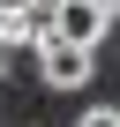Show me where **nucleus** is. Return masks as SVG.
<instances>
[{
  "label": "nucleus",
  "instance_id": "5",
  "mask_svg": "<svg viewBox=\"0 0 120 127\" xmlns=\"http://www.w3.org/2000/svg\"><path fill=\"white\" fill-rule=\"evenodd\" d=\"M75 127H120V105H83V120Z\"/></svg>",
  "mask_w": 120,
  "mask_h": 127
},
{
  "label": "nucleus",
  "instance_id": "2",
  "mask_svg": "<svg viewBox=\"0 0 120 127\" xmlns=\"http://www.w3.org/2000/svg\"><path fill=\"white\" fill-rule=\"evenodd\" d=\"M105 0H60V15H53V37H68V45H83V52H98V37H105Z\"/></svg>",
  "mask_w": 120,
  "mask_h": 127
},
{
  "label": "nucleus",
  "instance_id": "4",
  "mask_svg": "<svg viewBox=\"0 0 120 127\" xmlns=\"http://www.w3.org/2000/svg\"><path fill=\"white\" fill-rule=\"evenodd\" d=\"M23 15H30V30H38V37H53V15H60V0H23Z\"/></svg>",
  "mask_w": 120,
  "mask_h": 127
},
{
  "label": "nucleus",
  "instance_id": "3",
  "mask_svg": "<svg viewBox=\"0 0 120 127\" xmlns=\"http://www.w3.org/2000/svg\"><path fill=\"white\" fill-rule=\"evenodd\" d=\"M23 45H45L23 15V0H0V52H23Z\"/></svg>",
  "mask_w": 120,
  "mask_h": 127
},
{
  "label": "nucleus",
  "instance_id": "1",
  "mask_svg": "<svg viewBox=\"0 0 120 127\" xmlns=\"http://www.w3.org/2000/svg\"><path fill=\"white\" fill-rule=\"evenodd\" d=\"M98 75V52H83V45H68V37H45L38 45V82L45 90H83Z\"/></svg>",
  "mask_w": 120,
  "mask_h": 127
},
{
  "label": "nucleus",
  "instance_id": "6",
  "mask_svg": "<svg viewBox=\"0 0 120 127\" xmlns=\"http://www.w3.org/2000/svg\"><path fill=\"white\" fill-rule=\"evenodd\" d=\"M105 15H120V0H105Z\"/></svg>",
  "mask_w": 120,
  "mask_h": 127
}]
</instances>
